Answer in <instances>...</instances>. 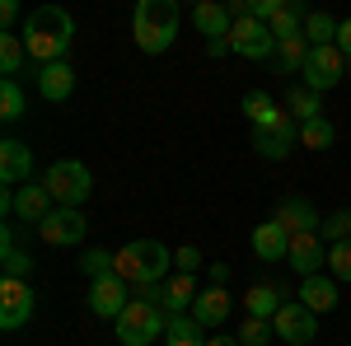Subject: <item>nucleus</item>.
<instances>
[{"label": "nucleus", "instance_id": "obj_1", "mask_svg": "<svg viewBox=\"0 0 351 346\" xmlns=\"http://www.w3.org/2000/svg\"><path fill=\"white\" fill-rule=\"evenodd\" d=\"M19 38H24L28 56H33L38 66H52V61H66V52H71V42H75V19H71L61 5H38V10H28Z\"/></svg>", "mask_w": 351, "mask_h": 346}, {"label": "nucleus", "instance_id": "obj_2", "mask_svg": "<svg viewBox=\"0 0 351 346\" xmlns=\"http://www.w3.org/2000/svg\"><path fill=\"white\" fill-rule=\"evenodd\" d=\"M169 267H173V253H169L160 239H132L127 248H117L112 271H117L127 286L145 291V286H160L164 276H169Z\"/></svg>", "mask_w": 351, "mask_h": 346}, {"label": "nucleus", "instance_id": "obj_3", "mask_svg": "<svg viewBox=\"0 0 351 346\" xmlns=\"http://www.w3.org/2000/svg\"><path fill=\"white\" fill-rule=\"evenodd\" d=\"M132 33H136V47L145 56L169 52L173 38H178V5L173 0H141L132 14Z\"/></svg>", "mask_w": 351, "mask_h": 346}, {"label": "nucleus", "instance_id": "obj_4", "mask_svg": "<svg viewBox=\"0 0 351 346\" xmlns=\"http://www.w3.org/2000/svg\"><path fill=\"white\" fill-rule=\"evenodd\" d=\"M164 328H169V319H164L160 304H150V299H132V304L122 309V319L112 323V332H117V342H122V346H150V342H160Z\"/></svg>", "mask_w": 351, "mask_h": 346}, {"label": "nucleus", "instance_id": "obj_5", "mask_svg": "<svg viewBox=\"0 0 351 346\" xmlns=\"http://www.w3.org/2000/svg\"><path fill=\"white\" fill-rule=\"evenodd\" d=\"M43 187L52 192L56 206H75L80 211L84 201H89V192H94V178H89V169L80 160H56L47 173H43Z\"/></svg>", "mask_w": 351, "mask_h": 346}, {"label": "nucleus", "instance_id": "obj_6", "mask_svg": "<svg viewBox=\"0 0 351 346\" xmlns=\"http://www.w3.org/2000/svg\"><path fill=\"white\" fill-rule=\"evenodd\" d=\"M300 75H304L300 84H309L314 94H328V89H337V84L347 80V56L337 52V47H314Z\"/></svg>", "mask_w": 351, "mask_h": 346}, {"label": "nucleus", "instance_id": "obj_7", "mask_svg": "<svg viewBox=\"0 0 351 346\" xmlns=\"http://www.w3.org/2000/svg\"><path fill=\"white\" fill-rule=\"evenodd\" d=\"M230 47L239 56H248V61H267V56H276V33H271L263 19L243 14V19H234V28H230Z\"/></svg>", "mask_w": 351, "mask_h": 346}, {"label": "nucleus", "instance_id": "obj_8", "mask_svg": "<svg viewBox=\"0 0 351 346\" xmlns=\"http://www.w3.org/2000/svg\"><path fill=\"white\" fill-rule=\"evenodd\" d=\"M271 328H276V337L291 346H309L314 337H319V314H309L300 299H286L281 309H276V319H271Z\"/></svg>", "mask_w": 351, "mask_h": 346}, {"label": "nucleus", "instance_id": "obj_9", "mask_svg": "<svg viewBox=\"0 0 351 346\" xmlns=\"http://www.w3.org/2000/svg\"><path fill=\"white\" fill-rule=\"evenodd\" d=\"M38 234H43V243H52V248H71V243H80L84 234H89V220H84V211H75V206H56V211L38 225Z\"/></svg>", "mask_w": 351, "mask_h": 346}, {"label": "nucleus", "instance_id": "obj_10", "mask_svg": "<svg viewBox=\"0 0 351 346\" xmlns=\"http://www.w3.org/2000/svg\"><path fill=\"white\" fill-rule=\"evenodd\" d=\"M132 304V295H127V281L112 271V276H104V281H89V314L94 319H122V309Z\"/></svg>", "mask_w": 351, "mask_h": 346}, {"label": "nucleus", "instance_id": "obj_11", "mask_svg": "<svg viewBox=\"0 0 351 346\" xmlns=\"http://www.w3.org/2000/svg\"><path fill=\"white\" fill-rule=\"evenodd\" d=\"M295 140H300V122L291 117V112H281V117H276L271 127L253 132V150H258L263 160H286Z\"/></svg>", "mask_w": 351, "mask_h": 346}, {"label": "nucleus", "instance_id": "obj_12", "mask_svg": "<svg viewBox=\"0 0 351 346\" xmlns=\"http://www.w3.org/2000/svg\"><path fill=\"white\" fill-rule=\"evenodd\" d=\"M33 319V291L28 281H0V328L14 332Z\"/></svg>", "mask_w": 351, "mask_h": 346}, {"label": "nucleus", "instance_id": "obj_13", "mask_svg": "<svg viewBox=\"0 0 351 346\" xmlns=\"http://www.w3.org/2000/svg\"><path fill=\"white\" fill-rule=\"evenodd\" d=\"M0 183L5 187L33 183V150H28L24 140H14V136L0 140Z\"/></svg>", "mask_w": 351, "mask_h": 346}, {"label": "nucleus", "instance_id": "obj_14", "mask_svg": "<svg viewBox=\"0 0 351 346\" xmlns=\"http://www.w3.org/2000/svg\"><path fill=\"white\" fill-rule=\"evenodd\" d=\"M291 267H295L300 276H319V267H328V243L324 234L314 230V234H291Z\"/></svg>", "mask_w": 351, "mask_h": 346}, {"label": "nucleus", "instance_id": "obj_15", "mask_svg": "<svg viewBox=\"0 0 351 346\" xmlns=\"http://www.w3.org/2000/svg\"><path fill=\"white\" fill-rule=\"evenodd\" d=\"M253 253H258L263 262H286V253H291V230H286L281 220H263V225L253 230Z\"/></svg>", "mask_w": 351, "mask_h": 346}, {"label": "nucleus", "instance_id": "obj_16", "mask_svg": "<svg viewBox=\"0 0 351 346\" xmlns=\"http://www.w3.org/2000/svg\"><path fill=\"white\" fill-rule=\"evenodd\" d=\"M295 299L304 304V309H309V314H332L342 295H337V281L319 271V276H304V286H300V295H295Z\"/></svg>", "mask_w": 351, "mask_h": 346}, {"label": "nucleus", "instance_id": "obj_17", "mask_svg": "<svg viewBox=\"0 0 351 346\" xmlns=\"http://www.w3.org/2000/svg\"><path fill=\"white\" fill-rule=\"evenodd\" d=\"M230 309H234V299L225 295V286H206L192 299V319L202 323V328H220V323L230 319Z\"/></svg>", "mask_w": 351, "mask_h": 346}, {"label": "nucleus", "instance_id": "obj_18", "mask_svg": "<svg viewBox=\"0 0 351 346\" xmlns=\"http://www.w3.org/2000/svg\"><path fill=\"white\" fill-rule=\"evenodd\" d=\"M52 211H56V201H52V192H47L43 183H28V187L14 192V215L28 220V225H43Z\"/></svg>", "mask_w": 351, "mask_h": 346}, {"label": "nucleus", "instance_id": "obj_19", "mask_svg": "<svg viewBox=\"0 0 351 346\" xmlns=\"http://www.w3.org/2000/svg\"><path fill=\"white\" fill-rule=\"evenodd\" d=\"M271 220H281L291 234H314V230H324V220H319V211L304 201V197H286L281 206H276V215Z\"/></svg>", "mask_w": 351, "mask_h": 346}, {"label": "nucleus", "instance_id": "obj_20", "mask_svg": "<svg viewBox=\"0 0 351 346\" xmlns=\"http://www.w3.org/2000/svg\"><path fill=\"white\" fill-rule=\"evenodd\" d=\"M192 24L202 28V38L211 42V38H230L234 14H230V5H220V0H202V5L192 10Z\"/></svg>", "mask_w": 351, "mask_h": 346}, {"label": "nucleus", "instance_id": "obj_21", "mask_svg": "<svg viewBox=\"0 0 351 346\" xmlns=\"http://www.w3.org/2000/svg\"><path fill=\"white\" fill-rule=\"evenodd\" d=\"M71 89H75V71H71L66 61H52V66L38 71V94H43L47 103H66Z\"/></svg>", "mask_w": 351, "mask_h": 346}, {"label": "nucleus", "instance_id": "obj_22", "mask_svg": "<svg viewBox=\"0 0 351 346\" xmlns=\"http://www.w3.org/2000/svg\"><path fill=\"white\" fill-rule=\"evenodd\" d=\"M286 112H291L295 122H314V117H324V94H314L309 84H291V94H286Z\"/></svg>", "mask_w": 351, "mask_h": 346}, {"label": "nucleus", "instance_id": "obj_23", "mask_svg": "<svg viewBox=\"0 0 351 346\" xmlns=\"http://www.w3.org/2000/svg\"><path fill=\"white\" fill-rule=\"evenodd\" d=\"M192 299H197V286H192V276H183V271H178V276L164 286V304H160L164 319H178L183 309H192Z\"/></svg>", "mask_w": 351, "mask_h": 346}, {"label": "nucleus", "instance_id": "obj_24", "mask_svg": "<svg viewBox=\"0 0 351 346\" xmlns=\"http://www.w3.org/2000/svg\"><path fill=\"white\" fill-rule=\"evenodd\" d=\"M337 28H342V19H332L328 10H309L304 38H309V47H337Z\"/></svg>", "mask_w": 351, "mask_h": 346}, {"label": "nucleus", "instance_id": "obj_25", "mask_svg": "<svg viewBox=\"0 0 351 346\" xmlns=\"http://www.w3.org/2000/svg\"><path fill=\"white\" fill-rule=\"evenodd\" d=\"M202 332L206 328L192 319V314H178V319H169V328H164V346H206Z\"/></svg>", "mask_w": 351, "mask_h": 346}, {"label": "nucleus", "instance_id": "obj_26", "mask_svg": "<svg viewBox=\"0 0 351 346\" xmlns=\"http://www.w3.org/2000/svg\"><path fill=\"white\" fill-rule=\"evenodd\" d=\"M243 117L253 122V132H263V127H271V122L281 117V108L271 103V94L253 89V94H243Z\"/></svg>", "mask_w": 351, "mask_h": 346}, {"label": "nucleus", "instance_id": "obj_27", "mask_svg": "<svg viewBox=\"0 0 351 346\" xmlns=\"http://www.w3.org/2000/svg\"><path fill=\"white\" fill-rule=\"evenodd\" d=\"M28 61V47L19 33H0V71H5V80H14L19 71H24Z\"/></svg>", "mask_w": 351, "mask_h": 346}, {"label": "nucleus", "instance_id": "obj_28", "mask_svg": "<svg viewBox=\"0 0 351 346\" xmlns=\"http://www.w3.org/2000/svg\"><path fill=\"white\" fill-rule=\"evenodd\" d=\"M243 304H248V319H276V309H281L286 299H281L276 286H253Z\"/></svg>", "mask_w": 351, "mask_h": 346}, {"label": "nucleus", "instance_id": "obj_29", "mask_svg": "<svg viewBox=\"0 0 351 346\" xmlns=\"http://www.w3.org/2000/svg\"><path fill=\"white\" fill-rule=\"evenodd\" d=\"M309 52H314V47H309V38H304V33L281 38V42H276V56H281V71H286V75H291V71H304Z\"/></svg>", "mask_w": 351, "mask_h": 346}, {"label": "nucleus", "instance_id": "obj_30", "mask_svg": "<svg viewBox=\"0 0 351 346\" xmlns=\"http://www.w3.org/2000/svg\"><path fill=\"white\" fill-rule=\"evenodd\" d=\"M337 140V127L328 122V117H314V122H300V145H309V150H328Z\"/></svg>", "mask_w": 351, "mask_h": 346}, {"label": "nucleus", "instance_id": "obj_31", "mask_svg": "<svg viewBox=\"0 0 351 346\" xmlns=\"http://www.w3.org/2000/svg\"><path fill=\"white\" fill-rule=\"evenodd\" d=\"M112 262H117V253H108V248H89L80 258V271L89 276V281H104V276H112Z\"/></svg>", "mask_w": 351, "mask_h": 346}, {"label": "nucleus", "instance_id": "obj_32", "mask_svg": "<svg viewBox=\"0 0 351 346\" xmlns=\"http://www.w3.org/2000/svg\"><path fill=\"white\" fill-rule=\"evenodd\" d=\"M0 117L5 122L24 117V89H19V80H0Z\"/></svg>", "mask_w": 351, "mask_h": 346}, {"label": "nucleus", "instance_id": "obj_33", "mask_svg": "<svg viewBox=\"0 0 351 346\" xmlns=\"http://www.w3.org/2000/svg\"><path fill=\"white\" fill-rule=\"evenodd\" d=\"M0 271H5V281H28L33 276V258L24 248H10V253H0Z\"/></svg>", "mask_w": 351, "mask_h": 346}, {"label": "nucleus", "instance_id": "obj_34", "mask_svg": "<svg viewBox=\"0 0 351 346\" xmlns=\"http://www.w3.org/2000/svg\"><path fill=\"white\" fill-rule=\"evenodd\" d=\"M234 337H239V346H267L276 337V328H271V319H248Z\"/></svg>", "mask_w": 351, "mask_h": 346}, {"label": "nucleus", "instance_id": "obj_35", "mask_svg": "<svg viewBox=\"0 0 351 346\" xmlns=\"http://www.w3.org/2000/svg\"><path fill=\"white\" fill-rule=\"evenodd\" d=\"M328 276L332 281H351V239L328 248Z\"/></svg>", "mask_w": 351, "mask_h": 346}, {"label": "nucleus", "instance_id": "obj_36", "mask_svg": "<svg viewBox=\"0 0 351 346\" xmlns=\"http://www.w3.org/2000/svg\"><path fill=\"white\" fill-rule=\"evenodd\" d=\"M319 234L328 239V248H332V243H347L351 239V211H332L324 220V230H319Z\"/></svg>", "mask_w": 351, "mask_h": 346}, {"label": "nucleus", "instance_id": "obj_37", "mask_svg": "<svg viewBox=\"0 0 351 346\" xmlns=\"http://www.w3.org/2000/svg\"><path fill=\"white\" fill-rule=\"evenodd\" d=\"M173 267H178V271H183V276H192V271H197V267H202V253H197V248H192V243H183V248H178V253H173Z\"/></svg>", "mask_w": 351, "mask_h": 346}, {"label": "nucleus", "instance_id": "obj_38", "mask_svg": "<svg viewBox=\"0 0 351 346\" xmlns=\"http://www.w3.org/2000/svg\"><path fill=\"white\" fill-rule=\"evenodd\" d=\"M14 19H19V0H0V24H5V33H10Z\"/></svg>", "mask_w": 351, "mask_h": 346}, {"label": "nucleus", "instance_id": "obj_39", "mask_svg": "<svg viewBox=\"0 0 351 346\" xmlns=\"http://www.w3.org/2000/svg\"><path fill=\"white\" fill-rule=\"evenodd\" d=\"M337 52L351 61V19H342V28H337Z\"/></svg>", "mask_w": 351, "mask_h": 346}, {"label": "nucleus", "instance_id": "obj_40", "mask_svg": "<svg viewBox=\"0 0 351 346\" xmlns=\"http://www.w3.org/2000/svg\"><path fill=\"white\" fill-rule=\"evenodd\" d=\"M225 52H234L230 38H211V42H206V56H225Z\"/></svg>", "mask_w": 351, "mask_h": 346}, {"label": "nucleus", "instance_id": "obj_41", "mask_svg": "<svg viewBox=\"0 0 351 346\" xmlns=\"http://www.w3.org/2000/svg\"><path fill=\"white\" fill-rule=\"evenodd\" d=\"M230 281V267L225 262H211V286H225Z\"/></svg>", "mask_w": 351, "mask_h": 346}, {"label": "nucleus", "instance_id": "obj_42", "mask_svg": "<svg viewBox=\"0 0 351 346\" xmlns=\"http://www.w3.org/2000/svg\"><path fill=\"white\" fill-rule=\"evenodd\" d=\"M206 346H239V337H220L216 332V337H206Z\"/></svg>", "mask_w": 351, "mask_h": 346}, {"label": "nucleus", "instance_id": "obj_43", "mask_svg": "<svg viewBox=\"0 0 351 346\" xmlns=\"http://www.w3.org/2000/svg\"><path fill=\"white\" fill-rule=\"evenodd\" d=\"M347 75H351V61H347Z\"/></svg>", "mask_w": 351, "mask_h": 346}]
</instances>
